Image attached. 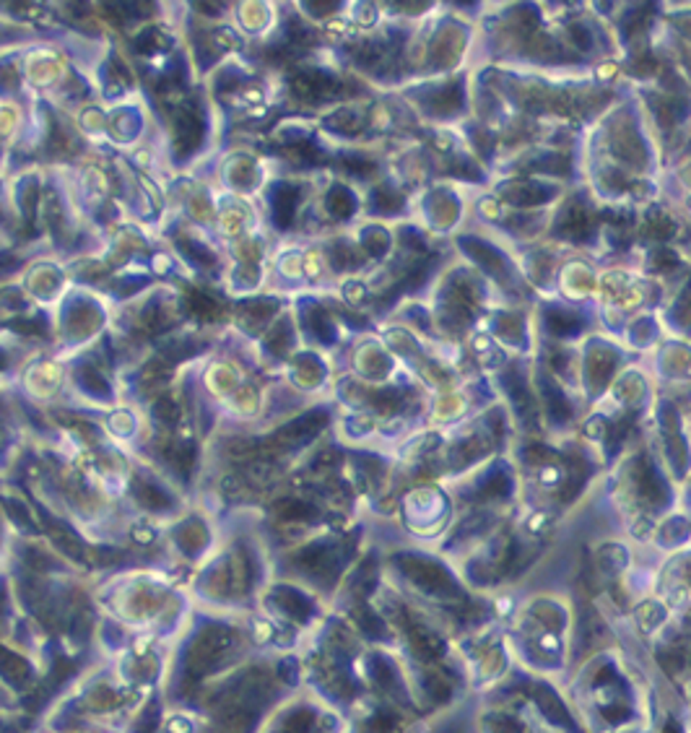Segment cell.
Returning <instances> with one entry per match:
<instances>
[{"label":"cell","instance_id":"6da1fadb","mask_svg":"<svg viewBox=\"0 0 691 733\" xmlns=\"http://www.w3.org/2000/svg\"><path fill=\"white\" fill-rule=\"evenodd\" d=\"M538 702H541V707L546 710V715L551 717V720H559V723H564V725H569V717H567V712H564V707H561V702L554 697V692L551 689H538Z\"/></svg>","mask_w":691,"mask_h":733},{"label":"cell","instance_id":"7a4b0ae2","mask_svg":"<svg viewBox=\"0 0 691 733\" xmlns=\"http://www.w3.org/2000/svg\"><path fill=\"white\" fill-rule=\"evenodd\" d=\"M494 733H520V725L512 720H494Z\"/></svg>","mask_w":691,"mask_h":733}]
</instances>
